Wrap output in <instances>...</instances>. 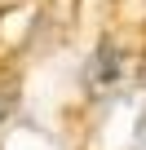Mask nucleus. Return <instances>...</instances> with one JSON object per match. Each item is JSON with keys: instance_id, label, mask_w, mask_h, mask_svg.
<instances>
[{"instance_id": "1", "label": "nucleus", "mask_w": 146, "mask_h": 150, "mask_svg": "<svg viewBox=\"0 0 146 150\" xmlns=\"http://www.w3.org/2000/svg\"><path fill=\"white\" fill-rule=\"evenodd\" d=\"M14 102H18V80H14L9 71H0V119L14 110Z\"/></svg>"}]
</instances>
